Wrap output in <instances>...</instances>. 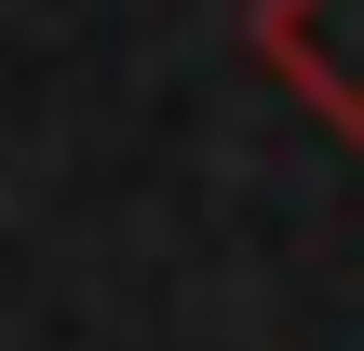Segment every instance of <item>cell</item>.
<instances>
[{
  "instance_id": "6da1fadb",
  "label": "cell",
  "mask_w": 364,
  "mask_h": 351,
  "mask_svg": "<svg viewBox=\"0 0 364 351\" xmlns=\"http://www.w3.org/2000/svg\"><path fill=\"white\" fill-rule=\"evenodd\" d=\"M257 54H270L338 135H364V0H257Z\"/></svg>"
}]
</instances>
